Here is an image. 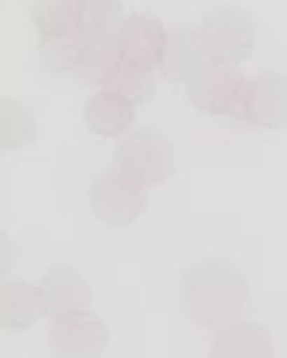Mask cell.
Here are the masks:
<instances>
[{
    "instance_id": "obj_3",
    "label": "cell",
    "mask_w": 287,
    "mask_h": 358,
    "mask_svg": "<svg viewBox=\"0 0 287 358\" xmlns=\"http://www.w3.org/2000/svg\"><path fill=\"white\" fill-rule=\"evenodd\" d=\"M201 36L216 63L237 66L251 57L258 45V24L242 6H213L201 21Z\"/></svg>"
},
{
    "instance_id": "obj_18",
    "label": "cell",
    "mask_w": 287,
    "mask_h": 358,
    "mask_svg": "<svg viewBox=\"0 0 287 358\" xmlns=\"http://www.w3.org/2000/svg\"><path fill=\"white\" fill-rule=\"evenodd\" d=\"M87 39L84 36H69V39H46L39 45V60L48 72L54 75H69L81 69Z\"/></svg>"
},
{
    "instance_id": "obj_12",
    "label": "cell",
    "mask_w": 287,
    "mask_h": 358,
    "mask_svg": "<svg viewBox=\"0 0 287 358\" xmlns=\"http://www.w3.org/2000/svg\"><path fill=\"white\" fill-rule=\"evenodd\" d=\"M84 120L90 131L102 134V138H126L132 122H135V105H129L111 90H99L87 99Z\"/></svg>"
},
{
    "instance_id": "obj_17",
    "label": "cell",
    "mask_w": 287,
    "mask_h": 358,
    "mask_svg": "<svg viewBox=\"0 0 287 358\" xmlns=\"http://www.w3.org/2000/svg\"><path fill=\"white\" fill-rule=\"evenodd\" d=\"M123 3L117 0H84V36L99 39V36H114L120 39L123 33Z\"/></svg>"
},
{
    "instance_id": "obj_11",
    "label": "cell",
    "mask_w": 287,
    "mask_h": 358,
    "mask_svg": "<svg viewBox=\"0 0 287 358\" xmlns=\"http://www.w3.org/2000/svg\"><path fill=\"white\" fill-rule=\"evenodd\" d=\"M209 358H272V338L258 322H230L213 331Z\"/></svg>"
},
{
    "instance_id": "obj_9",
    "label": "cell",
    "mask_w": 287,
    "mask_h": 358,
    "mask_svg": "<svg viewBox=\"0 0 287 358\" xmlns=\"http://www.w3.org/2000/svg\"><path fill=\"white\" fill-rule=\"evenodd\" d=\"M239 120L255 129H279L287 122V75L260 72L248 81Z\"/></svg>"
},
{
    "instance_id": "obj_8",
    "label": "cell",
    "mask_w": 287,
    "mask_h": 358,
    "mask_svg": "<svg viewBox=\"0 0 287 358\" xmlns=\"http://www.w3.org/2000/svg\"><path fill=\"white\" fill-rule=\"evenodd\" d=\"M39 296H42V308H46V317L51 320H63L72 317V313H84L90 310V284L84 281V275L72 266H54L42 275Z\"/></svg>"
},
{
    "instance_id": "obj_13",
    "label": "cell",
    "mask_w": 287,
    "mask_h": 358,
    "mask_svg": "<svg viewBox=\"0 0 287 358\" xmlns=\"http://www.w3.org/2000/svg\"><path fill=\"white\" fill-rule=\"evenodd\" d=\"M33 24L42 42L84 36V0H39L33 3Z\"/></svg>"
},
{
    "instance_id": "obj_4",
    "label": "cell",
    "mask_w": 287,
    "mask_h": 358,
    "mask_svg": "<svg viewBox=\"0 0 287 358\" xmlns=\"http://www.w3.org/2000/svg\"><path fill=\"white\" fill-rule=\"evenodd\" d=\"M144 209H147V188L132 182L117 167L99 173L90 182V212L99 221L111 227H129Z\"/></svg>"
},
{
    "instance_id": "obj_19",
    "label": "cell",
    "mask_w": 287,
    "mask_h": 358,
    "mask_svg": "<svg viewBox=\"0 0 287 358\" xmlns=\"http://www.w3.org/2000/svg\"><path fill=\"white\" fill-rule=\"evenodd\" d=\"M105 90H111V93H117L120 99H126L129 105H144L153 96V90L156 87H153L150 72H141V69H135V66H129V63H120V69L108 78Z\"/></svg>"
},
{
    "instance_id": "obj_6",
    "label": "cell",
    "mask_w": 287,
    "mask_h": 358,
    "mask_svg": "<svg viewBox=\"0 0 287 358\" xmlns=\"http://www.w3.org/2000/svg\"><path fill=\"white\" fill-rule=\"evenodd\" d=\"M213 63L216 60L206 48L201 30H195L189 24H180V27L168 30V45H164V57H162L159 69L171 84L192 87Z\"/></svg>"
},
{
    "instance_id": "obj_2",
    "label": "cell",
    "mask_w": 287,
    "mask_h": 358,
    "mask_svg": "<svg viewBox=\"0 0 287 358\" xmlns=\"http://www.w3.org/2000/svg\"><path fill=\"white\" fill-rule=\"evenodd\" d=\"M114 167L141 188L162 185L174 173V143L156 129H135L114 147Z\"/></svg>"
},
{
    "instance_id": "obj_14",
    "label": "cell",
    "mask_w": 287,
    "mask_h": 358,
    "mask_svg": "<svg viewBox=\"0 0 287 358\" xmlns=\"http://www.w3.org/2000/svg\"><path fill=\"white\" fill-rule=\"evenodd\" d=\"M46 308H42L39 287L24 281H6L0 287V326L9 331H24L36 322Z\"/></svg>"
},
{
    "instance_id": "obj_10",
    "label": "cell",
    "mask_w": 287,
    "mask_h": 358,
    "mask_svg": "<svg viewBox=\"0 0 287 358\" xmlns=\"http://www.w3.org/2000/svg\"><path fill=\"white\" fill-rule=\"evenodd\" d=\"M164 45H168V30H164L159 18L144 15V13H135L126 18L123 33H120L123 63L135 66L141 72H153L156 66H162Z\"/></svg>"
},
{
    "instance_id": "obj_15",
    "label": "cell",
    "mask_w": 287,
    "mask_h": 358,
    "mask_svg": "<svg viewBox=\"0 0 287 358\" xmlns=\"http://www.w3.org/2000/svg\"><path fill=\"white\" fill-rule=\"evenodd\" d=\"M87 39V36H84ZM120 63H123V54H120V39L114 36H99V39H87V48H84V57H81V81L84 84H108V78H111Z\"/></svg>"
},
{
    "instance_id": "obj_16",
    "label": "cell",
    "mask_w": 287,
    "mask_h": 358,
    "mask_svg": "<svg viewBox=\"0 0 287 358\" xmlns=\"http://www.w3.org/2000/svg\"><path fill=\"white\" fill-rule=\"evenodd\" d=\"M36 138V122L27 105L15 102V99H4L0 102V143L4 150H21L33 143Z\"/></svg>"
},
{
    "instance_id": "obj_5",
    "label": "cell",
    "mask_w": 287,
    "mask_h": 358,
    "mask_svg": "<svg viewBox=\"0 0 287 358\" xmlns=\"http://www.w3.org/2000/svg\"><path fill=\"white\" fill-rule=\"evenodd\" d=\"M248 81L237 66L213 63L209 69L189 87V102L213 117H239L246 102Z\"/></svg>"
},
{
    "instance_id": "obj_1",
    "label": "cell",
    "mask_w": 287,
    "mask_h": 358,
    "mask_svg": "<svg viewBox=\"0 0 287 358\" xmlns=\"http://www.w3.org/2000/svg\"><path fill=\"white\" fill-rule=\"evenodd\" d=\"M248 305V281L237 263L225 257H206L183 272L180 308L195 326H230Z\"/></svg>"
},
{
    "instance_id": "obj_7",
    "label": "cell",
    "mask_w": 287,
    "mask_h": 358,
    "mask_svg": "<svg viewBox=\"0 0 287 358\" xmlns=\"http://www.w3.org/2000/svg\"><path fill=\"white\" fill-rule=\"evenodd\" d=\"M51 350L57 358H99L108 350V326L93 310L54 320Z\"/></svg>"
}]
</instances>
